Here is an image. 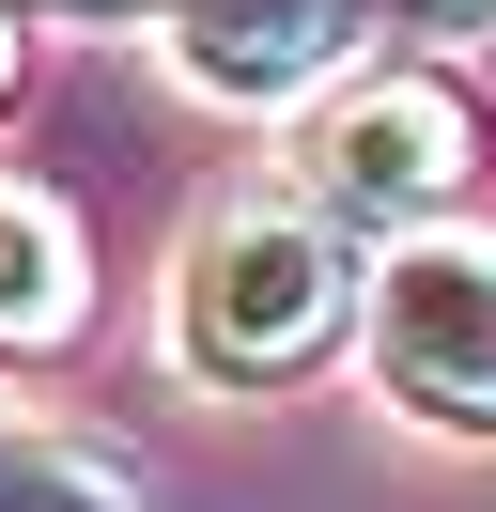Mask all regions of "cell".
I'll use <instances>...</instances> for the list:
<instances>
[{
  "label": "cell",
  "mask_w": 496,
  "mask_h": 512,
  "mask_svg": "<svg viewBox=\"0 0 496 512\" xmlns=\"http://www.w3.org/2000/svg\"><path fill=\"white\" fill-rule=\"evenodd\" d=\"M16 47H31V32H16V0H0V94H16Z\"/></svg>",
  "instance_id": "8"
},
{
  "label": "cell",
  "mask_w": 496,
  "mask_h": 512,
  "mask_svg": "<svg viewBox=\"0 0 496 512\" xmlns=\"http://www.w3.org/2000/svg\"><path fill=\"white\" fill-rule=\"evenodd\" d=\"M357 16L372 0H171V63L217 109H295L357 63Z\"/></svg>",
  "instance_id": "4"
},
{
  "label": "cell",
  "mask_w": 496,
  "mask_h": 512,
  "mask_svg": "<svg viewBox=\"0 0 496 512\" xmlns=\"http://www.w3.org/2000/svg\"><path fill=\"white\" fill-rule=\"evenodd\" d=\"M78 295H93L78 218H62L47 187H16V171H0V342H62V326H78Z\"/></svg>",
  "instance_id": "5"
},
{
  "label": "cell",
  "mask_w": 496,
  "mask_h": 512,
  "mask_svg": "<svg viewBox=\"0 0 496 512\" xmlns=\"http://www.w3.org/2000/svg\"><path fill=\"white\" fill-rule=\"evenodd\" d=\"M372 16H388V32H481L496 0H372Z\"/></svg>",
  "instance_id": "7"
},
{
  "label": "cell",
  "mask_w": 496,
  "mask_h": 512,
  "mask_svg": "<svg viewBox=\"0 0 496 512\" xmlns=\"http://www.w3.org/2000/svg\"><path fill=\"white\" fill-rule=\"evenodd\" d=\"M465 156H481V125H465L450 78H341L310 109V202L357 233H419L465 187Z\"/></svg>",
  "instance_id": "3"
},
{
  "label": "cell",
  "mask_w": 496,
  "mask_h": 512,
  "mask_svg": "<svg viewBox=\"0 0 496 512\" xmlns=\"http://www.w3.org/2000/svg\"><path fill=\"white\" fill-rule=\"evenodd\" d=\"M357 311V264H341L326 202H217L186 233V280H171V342L202 388H279L341 342Z\"/></svg>",
  "instance_id": "1"
},
{
  "label": "cell",
  "mask_w": 496,
  "mask_h": 512,
  "mask_svg": "<svg viewBox=\"0 0 496 512\" xmlns=\"http://www.w3.org/2000/svg\"><path fill=\"white\" fill-rule=\"evenodd\" d=\"M0 512H140L109 450L47 435V419H0Z\"/></svg>",
  "instance_id": "6"
},
{
  "label": "cell",
  "mask_w": 496,
  "mask_h": 512,
  "mask_svg": "<svg viewBox=\"0 0 496 512\" xmlns=\"http://www.w3.org/2000/svg\"><path fill=\"white\" fill-rule=\"evenodd\" d=\"M372 388L434 435H496V233H403L372 280Z\"/></svg>",
  "instance_id": "2"
}]
</instances>
